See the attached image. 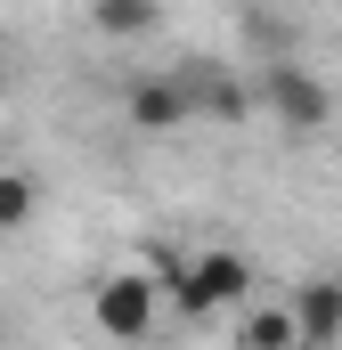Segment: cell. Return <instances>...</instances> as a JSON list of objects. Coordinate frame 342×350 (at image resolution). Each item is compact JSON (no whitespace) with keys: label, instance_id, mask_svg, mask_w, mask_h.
Returning a JSON list of instances; mask_svg holds the SVG:
<instances>
[{"label":"cell","instance_id":"2","mask_svg":"<svg viewBox=\"0 0 342 350\" xmlns=\"http://www.w3.org/2000/svg\"><path fill=\"white\" fill-rule=\"evenodd\" d=\"M245 293H253V261H245V253H196L187 277L171 285V310H179V318H220V310H237Z\"/></svg>","mask_w":342,"mask_h":350},{"label":"cell","instance_id":"5","mask_svg":"<svg viewBox=\"0 0 342 350\" xmlns=\"http://www.w3.org/2000/svg\"><path fill=\"white\" fill-rule=\"evenodd\" d=\"M285 310H293V326H302V350H334L342 342V277H310Z\"/></svg>","mask_w":342,"mask_h":350},{"label":"cell","instance_id":"1","mask_svg":"<svg viewBox=\"0 0 342 350\" xmlns=\"http://www.w3.org/2000/svg\"><path fill=\"white\" fill-rule=\"evenodd\" d=\"M253 90H261V106H269L285 131H326V122H334V90H326V74H310L302 57H269L253 74Z\"/></svg>","mask_w":342,"mask_h":350},{"label":"cell","instance_id":"3","mask_svg":"<svg viewBox=\"0 0 342 350\" xmlns=\"http://www.w3.org/2000/svg\"><path fill=\"white\" fill-rule=\"evenodd\" d=\"M155 301H163V277H147V269H114V277H98L90 318H98L114 342H139V334L155 326Z\"/></svg>","mask_w":342,"mask_h":350},{"label":"cell","instance_id":"7","mask_svg":"<svg viewBox=\"0 0 342 350\" xmlns=\"http://www.w3.org/2000/svg\"><path fill=\"white\" fill-rule=\"evenodd\" d=\"M90 25L114 33V41H139V33L163 25V0H90Z\"/></svg>","mask_w":342,"mask_h":350},{"label":"cell","instance_id":"4","mask_svg":"<svg viewBox=\"0 0 342 350\" xmlns=\"http://www.w3.org/2000/svg\"><path fill=\"white\" fill-rule=\"evenodd\" d=\"M122 114L139 131H179L187 114H204L196 106V74H139V82L122 90Z\"/></svg>","mask_w":342,"mask_h":350},{"label":"cell","instance_id":"8","mask_svg":"<svg viewBox=\"0 0 342 350\" xmlns=\"http://www.w3.org/2000/svg\"><path fill=\"white\" fill-rule=\"evenodd\" d=\"M237 350H302V326H293V310H253V318L237 326Z\"/></svg>","mask_w":342,"mask_h":350},{"label":"cell","instance_id":"9","mask_svg":"<svg viewBox=\"0 0 342 350\" xmlns=\"http://www.w3.org/2000/svg\"><path fill=\"white\" fill-rule=\"evenodd\" d=\"M33 212H41V179L33 172H0V237H16Z\"/></svg>","mask_w":342,"mask_h":350},{"label":"cell","instance_id":"6","mask_svg":"<svg viewBox=\"0 0 342 350\" xmlns=\"http://www.w3.org/2000/svg\"><path fill=\"white\" fill-rule=\"evenodd\" d=\"M196 106H204V114H220V122H245V114L261 106V90L237 82V74H204V66H196Z\"/></svg>","mask_w":342,"mask_h":350},{"label":"cell","instance_id":"10","mask_svg":"<svg viewBox=\"0 0 342 350\" xmlns=\"http://www.w3.org/2000/svg\"><path fill=\"white\" fill-rule=\"evenodd\" d=\"M0 90H8V57H0Z\"/></svg>","mask_w":342,"mask_h":350}]
</instances>
